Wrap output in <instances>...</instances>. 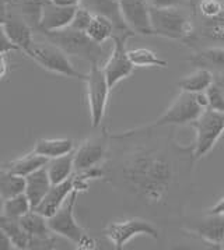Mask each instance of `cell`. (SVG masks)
Returning a JSON list of instances; mask_svg holds the SVG:
<instances>
[{
	"label": "cell",
	"mask_w": 224,
	"mask_h": 250,
	"mask_svg": "<svg viewBox=\"0 0 224 250\" xmlns=\"http://www.w3.org/2000/svg\"><path fill=\"white\" fill-rule=\"evenodd\" d=\"M158 126L110 134L104 178L125 197L152 212H171L188 189L194 146L182 147L171 134H160Z\"/></svg>",
	"instance_id": "cell-1"
},
{
	"label": "cell",
	"mask_w": 224,
	"mask_h": 250,
	"mask_svg": "<svg viewBox=\"0 0 224 250\" xmlns=\"http://www.w3.org/2000/svg\"><path fill=\"white\" fill-rule=\"evenodd\" d=\"M42 35L48 40L49 43L58 46L67 56L80 58L89 62L90 64H101V60L104 58L102 45L92 41L84 31L66 27L63 30L42 32Z\"/></svg>",
	"instance_id": "cell-2"
},
{
	"label": "cell",
	"mask_w": 224,
	"mask_h": 250,
	"mask_svg": "<svg viewBox=\"0 0 224 250\" xmlns=\"http://www.w3.org/2000/svg\"><path fill=\"white\" fill-rule=\"evenodd\" d=\"M80 193V190L73 191L61 208L48 218V225L55 235L71 242L77 249L92 250L97 248V242L83 229L74 217V207Z\"/></svg>",
	"instance_id": "cell-3"
},
{
	"label": "cell",
	"mask_w": 224,
	"mask_h": 250,
	"mask_svg": "<svg viewBox=\"0 0 224 250\" xmlns=\"http://www.w3.org/2000/svg\"><path fill=\"white\" fill-rule=\"evenodd\" d=\"M206 108L209 102L206 92H186L181 91L179 95L173 101L163 115L154 122V126H185L192 125V122L199 118V115Z\"/></svg>",
	"instance_id": "cell-4"
},
{
	"label": "cell",
	"mask_w": 224,
	"mask_h": 250,
	"mask_svg": "<svg viewBox=\"0 0 224 250\" xmlns=\"http://www.w3.org/2000/svg\"><path fill=\"white\" fill-rule=\"evenodd\" d=\"M153 35L186 42L195 31V24L179 9L150 7Z\"/></svg>",
	"instance_id": "cell-5"
},
{
	"label": "cell",
	"mask_w": 224,
	"mask_h": 250,
	"mask_svg": "<svg viewBox=\"0 0 224 250\" xmlns=\"http://www.w3.org/2000/svg\"><path fill=\"white\" fill-rule=\"evenodd\" d=\"M25 55L38 66H41L42 69L51 71L53 74L82 81L87 77V74L80 73L71 64L69 56L63 50L52 43H34Z\"/></svg>",
	"instance_id": "cell-6"
},
{
	"label": "cell",
	"mask_w": 224,
	"mask_h": 250,
	"mask_svg": "<svg viewBox=\"0 0 224 250\" xmlns=\"http://www.w3.org/2000/svg\"><path fill=\"white\" fill-rule=\"evenodd\" d=\"M196 131V140L194 146L195 160H201L213 150L217 140L224 133V113L212 108L206 109L199 118L192 122Z\"/></svg>",
	"instance_id": "cell-7"
},
{
	"label": "cell",
	"mask_w": 224,
	"mask_h": 250,
	"mask_svg": "<svg viewBox=\"0 0 224 250\" xmlns=\"http://www.w3.org/2000/svg\"><path fill=\"white\" fill-rule=\"evenodd\" d=\"M87 85V102L90 109V119H91L92 129L100 127L105 116L108 97H110V85L105 79L101 64H91V69L86 77Z\"/></svg>",
	"instance_id": "cell-8"
},
{
	"label": "cell",
	"mask_w": 224,
	"mask_h": 250,
	"mask_svg": "<svg viewBox=\"0 0 224 250\" xmlns=\"http://www.w3.org/2000/svg\"><path fill=\"white\" fill-rule=\"evenodd\" d=\"M104 235L108 238L112 246L116 250H122L123 246L129 240H132L134 236H139V235H147L156 240L160 238V232L153 224L149 220L140 218V217L110 222L104 228Z\"/></svg>",
	"instance_id": "cell-9"
},
{
	"label": "cell",
	"mask_w": 224,
	"mask_h": 250,
	"mask_svg": "<svg viewBox=\"0 0 224 250\" xmlns=\"http://www.w3.org/2000/svg\"><path fill=\"white\" fill-rule=\"evenodd\" d=\"M110 134L104 130L100 136L84 140L74 151V170H87L101 167L108 157Z\"/></svg>",
	"instance_id": "cell-10"
},
{
	"label": "cell",
	"mask_w": 224,
	"mask_h": 250,
	"mask_svg": "<svg viewBox=\"0 0 224 250\" xmlns=\"http://www.w3.org/2000/svg\"><path fill=\"white\" fill-rule=\"evenodd\" d=\"M80 4L86 9H89L92 14H100L111 21L113 25L112 40H121L128 42L129 38L136 35L123 19L118 0H82Z\"/></svg>",
	"instance_id": "cell-11"
},
{
	"label": "cell",
	"mask_w": 224,
	"mask_h": 250,
	"mask_svg": "<svg viewBox=\"0 0 224 250\" xmlns=\"http://www.w3.org/2000/svg\"><path fill=\"white\" fill-rule=\"evenodd\" d=\"M102 70L111 90L118 83L128 79L132 74L134 66L129 59L126 50V41L113 40V49L105 64L102 66Z\"/></svg>",
	"instance_id": "cell-12"
},
{
	"label": "cell",
	"mask_w": 224,
	"mask_h": 250,
	"mask_svg": "<svg viewBox=\"0 0 224 250\" xmlns=\"http://www.w3.org/2000/svg\"><path fill=\"white\" fill-rule=\"evenodd\" d=\"M126 24L134 34L153 35L150 4L147 0H118Z\"/></svg>",
	"instance_id": "cell-13"
},
{
	"label": "cell",
	"mask_w": 224,
	"mask_h": 250,
	"mask_svg": "<svg viewBox=\"0 0 224 250\" xmlns=\"http://www.w3.org/2000/svg\"><path fill=\"white\" fill-rule=\"evenodd\" d=\"M188 230L209 245L220 248L224 242V214L204 212L202 218L188 222Z\"/></svg>",
	"instance_id": "cell-14"
},
{
	"label": "cell",
	"mask_w": 224,
	"mask_h": 250,
	"mask_svg": "<svg viewBox=\"0 0 224 250\" xmlns=\"http://www.w3.org/2000/svg\"><path fill=\"white\" fill-rule=\"evenodd\" d=\"M76 9L77 6H61L53 3L52 0H45L42 9L41 27L38 32H51L69 27Z\"/></svg>",
	"instance_id": "cell-15"
},
{
	"label": "cell",
	"mask_w": 224,
	"mask_h": 250,
	"mask_svg": "<svg viewBox=\"0 0 224 250\" xmlns=\"http://www.w3.org/2000/svg\"><path fill=\"white\" fill-rule=\"evenodd\" d=\"M4 31L9 37V40L19 48L20 52L24 55L30 50V48L35 43L34 42V32L30 24H27L25 21L20 19L16 14L9 13V17L6 22L3 24Z\"/></svg>",
	"instance_id": "cell-16"
},
{
	"label": "cell",
	"mask_w": 224,
	"mask_h": 250,
	"mask_svg": "<svg viewBox=\"0 0 224 250\" xmlns=\"http://www.w3.org/2000/svg\"><path fill=\"white\" fill-rule=\"evenodd\" d=\"M210 42L224 46V13L214 19H202V22L195 27L194 35L186 41V45L195 42Z\"/></svg>",
	"instance_id": "cell-17"
},
{
	"label": "cell",
	"mask_w": 224,
	"mask_h": 250,
	"mask_svg": "<svg viewBox=\"0 0 224 250\" xmlns=\"http://www.w3.org/2000/svg\"><path fill=\"white\" fill-rule=\"evenodd\" d=\"M51 188L52 182L49 175H48V170H46V165L41 169L30 173L28 176H25L24 193L30 199L31 206H32L34 210L41 204V201L48 194V191L51 190Z\"/></svg>",
	"instance_id": "cell-18"
},
{
	"label": "cell",
	"mask_w": 224,
	"mask_h": 250,
	"mask_svg": "<svg viewBox=\"0 0 224 250\" xmlns=\"http://www.w3.org/2000/svg\"><path fill=\"white\" fill-rule=\"evenodd\" d=\"M188 62L196 69H206L213 74H222L224 73V46L216 45L198 50L189 56Z\"/></svg>",
	"instance_id": "cell-19"
},
{
	"label": "cell",
	"mask_w": 224,
	"mask_h": 250,
	"mask_svg": "<svg viewBox=\"0 0 224 250\" xmlns=\"http://www.w3.org/2000/svg\"><path fill=\"white\" fill-rule=\"evenodd\" d=\"M45 0H9V13L19 16L30 24L35 32L40 31L42 19V9Z\"/></svg>",
	"instance_id": "cell-20"
},
{
	"label": "cell",
	"mask_w": 224,
	"mask_h": 250,
	"mask_svg": "<svg viewBox=\"0 0 224 250\" xmlns=\"http://www.w3.org/2000/svg\"><path fill=\"white\" fill-rule=\"evenodd\" d=\"M32 151L48 160L58 158L74 151V141L71 139H40L37 140Z\"/></svg>",
	"instance_id": "cell-21"
},
{
	"label": "cell",
	"mask_w": 224,
	"mask_h": 250,
	"mask_svg": "<svg viewBox=\"0 0 224 250\" xmlns=\"http://www.w3.org/2000/svg\"><path fill=\"white\" fill-rule=\"evenodd\" d=\"M48 161H49L48 158H45L42 155L35 154L34 151H31L28 154H25V155H22L20 158H17V160H13L10 162H7L3 168L9 169L13 173L19 175V176L25 178V176H28L32 172L44 168L48 164Z\"/></svg>",
	"instance_id": "cell-22"
},
{
	"label": "cell",
	"mask_w": 224,
	"mask_h": 250,
	"mask_svg": "<svg viewBox=\"0 0 224 250\" xmlns=\"http://www.w3.org/2000/svg\"><path fill=\"white\" fill-rule=\"evenodd\" d=\"M46 170L52 185L61 183L74 173V151L58 158H52L46 164Z\"/></svg>",
	"instance_id": "cell-23"
},
{
	"label": "cell",
	"mask_w": 224,
	"mask_h": 250,
	"mask_svg": "<svg viewBox=\"0 0 224 250\" xmlns=\"http://www.w3.org/2000/svg\"><path fill=\"white\" fill-rule=\"evenodd\" d=\"M0 227L9 235L11 243L14 246V249H28L30 236H28V233L22 228L20 218H13V217H7V215L1 214L0 215Z\"/></svg>",
	"instance_id": "cell-24"
},
{
	"label": "cell",
	"mask_w": 224,
	"mask_h": 250,
	"mask_svg": "<svg viewBox=\"0 0 224 250\" xmlns=\"http://www.w3.org/2000/svg\"><path fill=\"white\" fill-rule=\"evenodd\" d=\"M20 221L22 228L28 233L30 238H46L53 235L48 225V218L37 210L28 211L25 215L21 217Z\"/></svg>",
	"instance_id": "cell-25"
},
{
	"label": "cell",
	"mask_w": 224,
	"mask_h": 250,
	"mask_svg": "<svg viewBox=\"0 0 224 250\" xmlns=\"http://www.w3.org/2000/svg\"><path fill=\"white\" fill-rule=\"evenodd\" d=\"M214 80V74L212 71L206 70V69H196L194 73H191L189 76H186L185 79L178 81V87L181 91L186 92H204L207 90Z\"/></svg>",
	"instance_id": "cell-26"
},
{
	"label": "cell",
	"mask_w": 224,
	"mask_h": 250,
	"mask_svg": "<svg viewBox=\"0 0 224 250\" xmlns=\"http://www.w3.org/2000/svg\"><path fill=\"white\" fill-rule=\"evenodd\" d=\"M24 189H25V178L19 176L6 168H0V196L4 200L24 193Z\"/></svg>",
	"instance_id": "cell-27"
},
{
	"label": "cell",
	"mask_w": 224,
	"mask_h": 250,
	"mask_svg": "<svg viewBox=\"0 0 224 250\" xmlns=\"http://www.w3.org/2000/svg\"><path fill=\"white\" fill-rule=\"evenodd\" d=\"M129 59L134 67H163L167 69L168 63L152 49L147 48H137V49L128 50Z\"/></svg>",
	"instance_id": "cell-28"
},
{
	"label": "cell",
	"mask_w": 224,
	"mask_h": 250,
	"mask_svg": "<svg viewBox=\"0 0 224 250\" xmlns=\"http://www.w3.org/2000/svg\"><path fill=\"white\" fill-rule=\"evenodd\" d=\"M86 32L92 41L102 45L105 41L113 37V25L107 17L100 16V14H94L91 22H90Z\"/></svg>",
	"instance_id": "cell-29"
},
{
	"label": "cell",
	"mask_w": 224,
	"mask_h": 250,
	"mask_svg": "<svg viewBox=\"0 0 224 250\" xmlns=\"http://www.w3.org/2000/svg\"><path fill=\"white\" fill-rule=\"evenodd\" d=\"M31 210L34 208L25 193H20L17 196H13L10 199L4 200V206H3V214L13 218H21Z\"/></svg>",
	"instance_id": "cell-30"
},
{
	"label": "cell",
	"mask_w": 224,
	"mask_h": 250,
	"mask_svg": "<svg viewBox=\"0 0 224 250\" xmlns=\"http://www.w3.org/2000/svg\"><path fill=\"white\" fill-rule=\"evenodd\" d=\"M204 92L207 97L209 108L224 113V73L216 74L212 85Z\"/></svg>",
	"instance_id": "cell-31"
},
{
	"label": "cell",
	"mask_w": 224,
	"mask_h": 250,
	"mask_svg": "<svg viewBox=\"0 0 224 250\" xmlns=\"http://www.w3.org/2000/svg\"><path fill=\"white\" fill-rule=\"evenodd\" d=\"M195 9L202 19H214L224 13V4L222 0H198Z\"/></svg>",
	"instance_id": "cell-32"
},
{
	"label": "cell",
	"mask_w": 224,
	"mask_h": 250,
	"mask_svg": "<svg viewBox=\"0 0 224 250\" xmlns=\"http://www.w3.org/2000/svg\"><path fill=\"white\" fill-rule=\"evenodd\" d=\"M92 17H94V14H92L91 11L89 10V9H86L82 4H79L76 11H74L73 20H71L69 27L77 31H84L86 32L87 28H89V25H90V22H91Z\"/></svg>",
	"instance_id": "cell-33"
},
{
	"label": "cell",
	"mask_w": 224,
	"mask_h": 250,
	"mask_svg": "<svg viewBox=\"0 0 224 250\" xmlns=\"http://www.w3.org/2000/svg\"><path fill=\"white\" fill-rule=\"evenodd\" d=\"M150 7L156 9H179L182 6L191 4L189 0H147Z\"/></svg>",
	"instance_id": "cell-34"
},
{
	"label": "cell",
	"mask_w": 224,
	"mask_h": 250,
	"mask_svg": "<svg viewBox=\"0 0 224 250\" xmlns=\"http://www.w3.org/2000/svg\"><path fill=\"white\" fill-rule=\"evenodd\" d=\"M19 48L9 40L6 31H4V27L0 25V55H9L11 52H17Z\"/></svg>",
	"instance_id": "cell-35"
},
{
	"label": "cell",
	"mask_w": 224,
	"mask_h": 250,
	"mask_svg": "<svg viewBox=\"0 0 224 250\" xmlns=\"http://www.w3.org/2000/svg\"><path fill=\"white\" fill-rule=\"evenodd\" d=\"M14 249L13 243H11L9 235L4 232V229L0 227V250H11Z\"/></svg>",
	"instance_id": "cell-36"
},
{
	"label": "cell",
	"mask_w": 224,
	"mask_h": 250,
	"mask_svg": "<svg viewBox=\"0 0 224 250\" xmlns=\"http://www.w3.org/2000/svg\"><path fill=\"white\" fill-rule=\"evenodd\" d=\"M9 17V0H0V25H3Z\"/></svg>",
	"instance_id": "cell-37"
},
{
	"label": "cell",
	"mask_w": 224,
	"mask_h": 250,
	"mask_svg": "<svg viewBox=\"0 0 224 250\" xmlns=\"http://www.w3.org/2000/svg\"><path fill=\"white\" fill-rule=\"evenodd\" d=\"M9 73V60L7 55H0V80L4 79Z\"/></svg>",
	"instance_id": "cell-38"
},
{
	"label": "cell",
	"mask_w": 224,
	"mask_h": 250,
	"mask_svg": "<svg viewBox=\"0 0 224 250\" xmlns=\"http://www.w3.org/2000/svg\"><path fill=\"white\" fill-rule=\"evenodd\" d=\"M207 214H224V197L219 203H216L212 208L206 211Z\"/></svg>",
	"instance_id": "cell-39"
},
{
	"label": "cell",
	"mask_w": 224,
	"mask_h": 250,
	"mask_svg": "<svg viewBox=\"0 0 224 250\" xmlns=\"http://www.w3.org/2000/svg\"><path fill=\"white\" fill-rule=\"evenodd\" d=\"M3 206H4V199L0 196V215L3 214Z\"/></svg>",
	"instance_id": "cell-40"
},
{
	"label": "cell",
	"mask_w": 224,
	"mask_h": 250,
	"mask_svg": "<svg viewBox=\"0 0 224 250\" xmlns=\"http://www.w3.org/2000/svg\"><path fill=\"white\" fill-rule=\"evenodd\" d=\"M189 1H191V6H194V7H195V4L198 3V0H189Z\"/></svg>",
	"instance_id": "cell-41"
},
{
	"label": "cell",
	"mask_w": 224,
	"mask_h": 250,
	"mask_svg": "<svg viewBox=\"0 0 224 250\" xmlns=\"http://www.w3.org/2000/svg\"><path fill=\"white\" fill-rule=\"evenodd\" d=\"M220 249H224V242L222 243V246H220Z\"/></svg>",
	"instance_id": "cell-42"
},
{
	"label": "cell",
	"mask_w": 224,
	"mask_h": 250,
	"mask_svg": "<svg viewBox=\"0 0 224 250\" xmlns=\"http://www.w3.org/2000/svg\"><path fill=\"white\" fill-rule=\"evenodd\" d=\"M0 168H1V165H0Z\"/></svg>",
	"instance_id": "cell-43"
}]
</instances>
